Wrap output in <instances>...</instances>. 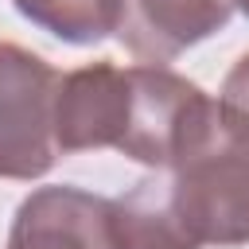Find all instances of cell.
Returning <instances> with one entry per match:
<instances>
[{"label": "cell", "mask_w": 249, "mask_h": 249, "mask_svg": "<svg viewBox=\"0 0 249 249\" xmlns=\"http://www.w3.org/2000/svg\"><path fill=\"white\" fill-rule=\"evenodd\" d=\"M167 175L198 245L249 241V124L214 113L206 136Z\"/></svg>", "instance_id": "1"}, {"label": "cell", "mask_w": 249, "mask_h": 249, "mask_svg": "<svg viewBox=\"0 0 249 249\" xmlns=\"http://www.w3.org/2000/svg\"><path fill=\"white\" fill-rule=\"evenodd\" d=\"M214 113L218 101L191 78L167 66H124V101L113 148L144 167L171 171L206 136Z\"/></svg>", "instance_id": "2"}, {"label": "cell", "mask_w": 249, "mask_h": 249, "mask_svg": "<svg viewBox=\"0 0 249 249\" xmlns=\"http://www.w3.org/2000/svg\"><path fill=\"white\" fill-rule=\"evenodd\" d=\"M58 70L0 39V179H39L54 167V93Z\"/></svg>", "instance_id": "3"}, {"label": "cell", "mask_w": 249, "mask_h": 249, "mask_svg": "<svg viewBox=\"0 0 249 249\" xmlns=\"http://www.w3.org/2000/svg\"><path fill=\"white\" fill-rule=\"evenodd\" d=\"M230 0H113V35L144 66H163L230 23Z\"/></svg>", "instance_id": "4"}, {"label": "cell", "mask_w": 249, "mask_h": 249, "mask_svg": "<svg viewBox=\"0 0 249 249\" xmlns=\"http://www.w3.org/2000/svg\"><path fill=\"white\" fill-rule=\"evenodd\" d=\"M113 198L78 187L31 191L8 233V249H113Z\"/></svg>", "instance_id": "5"}, {"label": "cell", "mask_w": 249, "mask_h": 249, "mask_svg": "<svg viewBox=\"0 0 249 249\" xmlns=\"http://www.w3.org/2000/svg\"><path fill=\"white\" fill-rule=\"evenodd\" d=\"M113 249H202L179 214L171 175L156 171L113 198Z\"/></svg>", "instance_id": "6"}, {"label": "cell", "mask_w": 249, "mask_h": 249, "mask_svg": "<svg viewBox=\"0 0 249 249\" xmlns=\"http://www.w3.org/2000/svg\"><path fill=\"white\" fill-rule=\"evenodd\" d=\"M23 19L62 43L89 47L113 35V0H12Z\"/></svg>", "instance_id": "7"}, {"label": "cell", "mask_w": 249, "mask_h": 249, "mask_svg": "<svg viewBox=\"0 0 249 249\" xmlns=\"http://www.w3.org/2000/svg\"><path fill=\"white\" fill-rule=\"evenodd\" d=\"M218 113L226 121L249 124V54H241L233 62V70L226 74L222 93H218Z\"/></svg>", "instance_id": "8"}, {"label": "cell", "mask_w": 249, "mask_h": 249, "mask_svg": "<svg viewBox=\"0 0 249 249\" xmlns=\"http://www.w3.org/2000/svg\"><path fill=\"white\" fill-rule=\"evenodd\" d=\"M230 4H233V8H241V12L249 16V0H230Z\"/></svg>", "instance_id": "9"}]
</instances>
